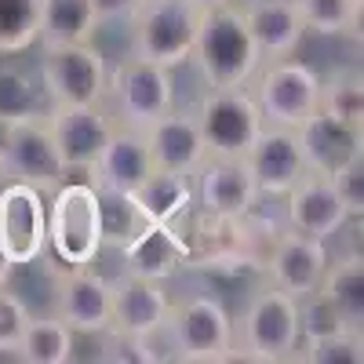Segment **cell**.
<instances>
[{
	"instance_id": "6da1fadb",
	"label": "cell",
	"mask_w": 364,
	"mask_h": 364,
	"mask_svg": "<svg viewBox=\"0 0 364 364\" xmlns=\"http://www.w3.org/2000/svg\"><path fill=\"white\" fill-rule=\"evenodd\" d=\"M190 58L197 63L208 87H240L259 70L262 51L237 4L200 11Z\"/></svg>"
},
{
	"instance_id": "7a4b0ae2",
	"label": "cell",
	"mask_w": 364,
	"mask_h": 364,
	"mask_svg": "<svg viewBox=\"0 0 364 364\" xmlns=\"http://www.w3.org/2000/svg\"><path fill=\"white\" fill-rule=\"evenodd\" d=\"M48 208V245L58 262L70 269L91 266L102 252V211L99 190L91 182H63L51 190Z\"/></svg>"
},
{
	"instance_id": "3957f363",
	"label": "cell",
	"mask_w": 364,
	"mask_h": 364,
	"mask_svg": "<svg viewBox=\"0 0 364 364\" xmlns=\"http://www.w3.org/2000/svg\"><path fill=\"white\" fill-rule=\"evenodd\" d=\"M233 350L248 360L277 364L291 360L299 350V302L281 288H262L248 299L240 314V331H233Z\"/></svg>"
},
{
	"instance_id": "277c9868",
	"label": "cell",
	"mask_w": 364,
	"mask_h": 364,
	"mask_svg": "<svg viewBox=\"0 0 364 364\" xmlns=\"http://www.w3.org/2000/svg\"><path fill=\"white\" fill-rule=\"evenodd\" d=\"M128 22H132V55L171 70L190 58L200 11L190 0H139Z\"/></svg>"
},
{
	"instance_id": "5b68a950",
	"label": "cell",
	"mask_w": 364,
	"mask_h": 364,
	"mask_svg": "<svg viewBox=\"0 0 364 364\" xmlns=\"http://www.w3.org/2000/svg\"><path fill=\"white\" fill-rule=\"evenodd\" d=\"M197 128L204 139L208 157H230V161H245L252 142L266 128V120L252 99V91L240 87H211L197 106Z\"/></svg>"
},
{
	"instance_id": "8992f818",
	"label": "cell",
	"mask_w": 364,
	"mask_h": 364,
	"mask_svg": "<svg viewBox=\"0 0 364 364\" xmlns=\"http://www.w3.org/2000/svg\"><path fill=\"white\" fill-rule=\"evenodd\" d=\"M106 95L113 102L117 124L142 132V128H149L157 117H164L175 106L171 70L132 55L106 77Z\"/></svg>"
},
{
	"instance_id": "52a82bcc",
	"label": "cell",
	"mask_w": 364,
	"mask_h": 364,
	"mask_svg": "<svg viewBox=\"0 0 364 364\" xmlns=\"http://www.w3.org/2000/svg\"><path fill=\"white\" fill-rule=\"evenodd\" d=\"M106 55L95 44H63L44 48L41 84L51 106H95L106 99Z\"/></svg>"
},
{
	"instance_id": "ba28073f",
	"label": "cell",
	"mask_w": 364,
	"mask_h": 364,
	"mask_svg": "<svg viewBox=\"0 0 364 364\" xmlns=\"http://www.w3.org/2000/svg\"><path fill=\"white\" fill-rule=\"evenodd\" d=\"M168 328L182 360L215 364L233 357V321L211 295H190L168 306Z\"/></svg>"
},
{
	"instance_id": "9c48e42d",
	"label": "cell",
	"mask_w": 364,
	"mask_h": 364,
	"mask_svg": "<svg viewBox=\"0 0 364 364\" xmlns=\"http://www.w3.org/2000/svg\"><path fill=\"white\" fill-rule=\"evenodd\" d=\"M48 248V204L26 182H0V252L11 266L37 262Z\"/></svg>"
},
{
	"instance_id": "30bf717a",
	"label": "cell",
	"mask_w": 364,
	"mask_h": 364,
	"mask_svg": "<svg viewBox=\"0 0 364 364\" xmlns=\"http://www.w3.org/2000/svg\"><path fill=\"white\" fill-rule=\"evenodd\" d=\"M255 106L266 124L277 128H299L317 106H321V77L291 58H273L269 70L259 77Z\"/></svg>"
},
{
	"instance_id": "8fae6325",
	"label": "cell",
	"mask_w": 364,
	"mask_h": 364,
	"mask_svg": "<svg viewBox=\"0 0 364 364\" xmlns=\"http://www.w3.org/2000/svg\"><path fill=\"white\" fill-rule=\"evenodd\" d=\"M66 161L58 157V146L44 120H22L8 128L4 149H0V178L26 182L33 190H55L66 182Z\"/></svg>"
},
{
	"instance_id": "7c38bea8",
	"label": "cell",
	"mask_w": 364,
	"mask_h": 364,
	"mask_svg": "<svg viewBox=\"0 0 364 364\" xmlns=\"http://www.w3.org/2000/svg\"><path fill=\"white\" fill-rule=\"evenodd\" d=\"M44 124L58 146V157L66 161V168L91 171V164L106 149L117 120L102 109V102H95V106H51Z\"/></svg>"
},
{
	"instance_id": "4fadbf2b",
	"label": "cell",
	"mask_w": 364,
	"mask_h": 364,
	"mask_svg": "<svg viewBox=\"0 0 364 364\" xmlns=\"http://www.w3.org/2000/svg\"><path fill=\"white\" fill-rule=\"evenodd\" d=\"M200 175V208L208 219H223V223H237L248 219L252 208L259 200V186L248 171L245 161H230V157H204V164L197 168Z\"/></svg>"
},
{
	"instance_id": "5bb4252c",
	"label": "cell",
	"mask_w": 364,
	"mask_h": 364,
	"mask_svg": "<svg viewBox=\"0 0 364 364\" xmlns=\"http://www.w3.org/2000/svg\"><path fill=\"white\" fill-rule=\"evenodd\" d=\"M245 164L255 178L259 193H266V197H284L295 182L306 175L295 128H277V124H266L259 132V139L245 154Z\"/></svg>"
},
{
	"instance_id": "9a60e30c",
	"label": "cell",
	"mask_w": 364,
	"mask_h": 364,
	"mask_svg": "<svg viewBox=\"0 0 364 364\" xmlns=\"http://www.w3.org/2000/svg\"><path fill=\"white\" fill-rule=\"evenodd\" d=\"M266 269H269L273 288L302 299L306 291L321 288V277L328 269V248L317 237H306L299 230H284L277 240H273Z\"/></svg>"
},
{
	"instance_id": "2e32d148",
	"label": "cell",
	"mask_w": 364,
	"mask_h": 364,
	"mask_svg": "<svg viewBox=\"0 0 364 364\" xmlns=\"http://www.w3.org/2000/svg\"><path fill=\"white\" fill-rule=\"evenodd\" d=\"M284 197H288V204H284L288 230H299V233L317 237V240H328L331 233L343 230L346 219H353L346 211V204L339 200V193H336L328 175L306 171Z\"/></svg>"
},
{
	"instance_id": "e0dca14e",
	"label": "cell",
	"mask_w": 364,
	"mask_h": 364,
	"mask_svg": "<svg viewBox=\"0 0 364 364\" xmlns=\"http://www.w3.org/2000/svg\"><path fill=\"white\" fill-rule=\"evenodd\" d=\"M299 149H302V164L314 175H336L346 161L364 154V142H360V128L343 124L331 113L314 109L302 124L295 128Z\"/></svg>"
},
{
	"instance_id": "ac0fdd59",
	"label": "cell",
	"mask_w": 364,
	"mask_h": 364,
	"mask_svg": "<svg viewBox=\"0 0 364 364\" xmlns=\"http://www.w3.org/2000/svg\"><path fill=\"white\" fill-rule=\"evenodd\" d=\"M142 139H146L149 157H154V168L197 175V168L208 157L200 128H197V117L193 113H182L175 106L164 117H157L149 128H142Z\"/></svg>"
},
{
	"instance_id": "d6986e66",
	"label": "cell",
	"mask_w": 364,
	"mask_h": 364,
	"mask_svg": "<svg viewBox=\"0 0 364 364\" xmlns=\"http://www.w3.org/2000/svg\"><path fill=\"white\" fill-rule=\"evenodd\" d=\"M168 295L161 281H146L135 273H124L120 281H109V328L117 336H142L168 317Z\"/></svg>"
},
{
	"instance_id": "ffe728a7",
	"label": "cell",
	"mask_w": 364,
	"mask_h": 364,
	"mask_svg": "<svg viewBox=\"0 0 364 364\" xmlns=\"http://www.w3.org/2000/svg\"><path fill=\"white\" fill-rule=\"evenodd\" d=\"M149 171H154V157H149V149H146L142 132L117 124L106 149L99 154V161L91 164V175H95L91 186L117 190V193H135Z\"/></svg>"
},
{
	"instance_id": "44dd1931",
	"label": "cell",
	"mask_w": 364,
	"mask_h": 364,
	"mask_svg": "<svg viewBox=\"0 0 364 364\" xmlns=\"http://www.w3.org/2000/svg\"><path fill=\"white\" fill-rule=\"evenodd\" d=\"M120 252H124V273L146 281H168L190 259V245L171 223H146Z\"/></svg>"
},
{
	"instance_id": "7402d4cb",
	"label": "cell",
	"mask_w": 364,
	"mask_h": 364,
	"mask_svg": "<svg viewBox=\"0 0 364 364\" xmlns=\"http://www.w3.org/2000/svg\"><path fill=\"white\" fill-rule=\"evenodd\" d=\"M58 321L70 331H84V336L106 331L109 328V281L91 273L87 266L70 269L63 284H58Z\"/></svg>"
},
{
	"instance_id": "603a6c76",
	"label": "cell",
	"mask_w": 364,
	"mask_h": 364,
	"mask_svg": "<svg viewBox=\"0 0 364 364\" xmlns=\"http://www.w3.org/2000/svg\"><path fill=\"white\" fill-rule=\"evenodd\" d=\"M240 15H245L262 58H291L302 33H306L295 0H245Z\"/></svg>"
},
{
	"instance_id": "cb8c5ba5",
	"label": "cell",
	"mask_w": 364,
	"mask_h": 364,
	"mask_svg": "<svg viewBox=\"0 0 364 364\" xmlns=\"http://www.w3.org/2000/svg\"><path fill=\"white\" fill-rule=\"evenodd\" d=\"M132 200L146 215V223H175L178 215H186L190 204H193L190 175L168 171V168H154L142 178V186L132 193Z\"/></svg>"
},
{
	"instance_id": "d4e9b609",
	"label": "cell",
	"mask_w": 364,
	"mask_h": 364,
	"mask_svg": "<svg viewBox=\"0 0 364 364\" xmlns=\"http://www.w3.org/2000/svg\"><path fill=\"white\" fill-rule=\"evenodd\" d=\"M99 29L91 0H41V48L84 44Z\"/></svg>"
},
{
	"instance_id": "484cf974",
	"label": "cell",
	"mask_w": 364,
	"mask_h": 364,
	"mask_svg": "<svg viewBox=\"0 0 364 364\" xmlns=\"http://www.w3.org/2000/svg\"><path fill=\"white\" fill-rule=\"evenodd\" d=\"M51 99L37 73L22 66H0V120L22 124V120H48Z\"/></svg>"
},
{
	"instance_id": "4316f807",
	"label": "cell",
	"mask_w": 364,
	"mask_h": 364,
	"mask_svg": "<svg viewBox=\"0 0 364 364\" xmlns=\"http://www.w3.org/2000/svg\"><path fill=\"white\" fill-rule=\"evenodd\" d=\"M321 291L339 306L346 324L353 331H360V321H364V262H360V255H346L339 262L328 259V269L321 277Z\"/></svg>"
},
{
	"instance_id": "83f0119b",
	"label": "cell",
	"mask_w": 364,
	"mask_h": 364,
	"mask_svg": "<svg viewBox=\"0 0 364 364\" xmlns=\"http://www.w3.org/2000/svg\"><path fill=\"white\" fill-rule=\"evenodd\" d=\"M15 357L26 364H66L73 357V331L58 317H29Z\"/></svg>"
},
{
	"instance_id": "f1b7e54d",
	"label": "cell",
	"mask_w": 364,
	"mask_h": 364,
	"mask_svg": "<svg viewBox=\"0 0 364 364\" xmlns=\"http://www.w3.org/2000/svg\"><path fill=\"white\" fill-rule=\"evenodd\" d=\"M41 0H0V55H22L37 44Z\"/></svg>"
},
{
	"instance_id": "f546056e",
	"label": "cell",
	"mask_w": 364,
	"mask_h": 364,
	"mask_svg": "<svg viewBox=\"0 0 364 364\" xmlns=\"http://www.w3.org/2000/svg\"><path fill=\"white\" fill-rule=\"evenodd\" d=\"M324 113H331L343 124L360 128L364 124V87H360V73L357 70H339L328 80H321V106Z\"/></svg>"
},
{
	"instance_id": "4dcf8cb0",
	"label": "cell",
	"mask_w": 364,
	"mask_h": 364,
	"mask_svg": "<svg viewBox=\"0 0 364 364\" xmlns=\"http://www.w3.org/2000/svg\"><path fill=\"white\" fill-rule=\"evenodd\" d=\"M295 8L302 26L324 37L353 33L360 26V0H295Z\"/></svg>"
},
{
	"instance_id": "1f68e13d",
	"label": "cell",
	"mask_w": 364,
	"mask_h": 364,
	"mask_svg": "<svg viewBox=\"0 0 364 364\" xmlns=\"http://www.w3.org/2000/svg\"><path fill=\"white\" fill-rule=\"evenodd\" d=\"M99 190V186H95ZM99 211H102V245L124 248L128 240L146 226V215L135 208L132 193H117V190H99Z\"/></svg>"
},
{
	"instance_id": "d6a6232c",
	"label": "cell",
	"mask_w": 364,
	"mask_h": 364,
	"mask_svg": "<svg viewBox=\"0 0 364 364\" xmlns=\"http://www.w3.org/2000/svg\"><path fill=\"white\" fill-rule=\"evenodd\" d=\"M299 302V339L310 343V339H324V336H339V331H353L346 324V317L339 314V306L331 302L321 288L306 291Z\"/></svg>"
},
{
	"instance_id": "836d02e7",
	"label": "cell",
	"mask_w": 364,
	"mask_h": 364,
	"mask_svg": "<svg viewBox=\"0 0 364 364\" xmlns=\"http://www.w3.org/2000/svg\"><path fill=\"white\" fill-rule=\"evenodd\" d=\"M295 357L306 364H360L364 343H360V331H339V336L302 343V350H295Z\"/></svg>"
},
{
	"instance_id": "e575fe53",
	"label": "cell",
	"mask_w": 364,
	"mask_h": 364,
	"mask_svg": "<svg viewBox=\"0 0 364 364\" xmlns=\"http://www.w3.org/2000/svg\"><path fill=\"white\" fill-rule=\"evenodd\" d=\"M29 306L15 295L8 291V284H0V353H11L18 350V339H22V331L29 324Z\"/></svg>"
},
{
	"instance_id": "d590c367",
	"label": "cell",
	"mask_w": 364,
	"mask_h": 364,
	"mask_svg": "<svg viewBox=\"0 0 364 364\" xmlns=\"http://www.w3.org/2000/svg\"><path fill=\"white\" fill-rule=\"evenodd\" d=\"M331 186H336V193L346 204L350 215H360L364 211V154L346 161L336 175H331Z\"/></svg>"
},
{
	"instance_id": "8d00e7d4",
	"label": "cell",
	"mask_w": 364,
	"mask_h": 364,
	"mask_svg": "<svg viewBox=\"0 0 364 364\" xmlns=\"http://www.w3.org/2000/svg\"><path fill=\"white\" fill-rule=\"evenodd\" d=\"M139 0H91V8H95V18L99 22H113V18H128L135 11Z\"/></svg>"
},
{
	"instance_id": "74e56055",
	"label": "cell",
	"mask_w": 364,
	"mask_h": 364,
	"mask_svg": "<svg viewBox=\"0 0 364 364\" xmlns=\"http://www.w3.org/2000/svg\"><path fill=\"white\" fill-rule=\"evenodd\" d=\"M197 11H211V8H226V4H237V0H190Z\"/></svg>"
},
{
	"instance_id": "f35d334b",
	"label": "cell",
	"mask_w": 364,
	"mask_h": 364,
	"mask_svg": "<svg viewBox=\"0 0 364 364\" xmlns=\"http://www.w3.org/2000/svg\"><path fill=\"white\" fill-rule=\"evenodd\" d=\"M8 273H11V262L4 259V252H0V284H8Z\"/></svg>"
},
{
	"instance_id": "ab89813d",
	"label": "cell",
	"mask_w": 364,
	"mask_h": 364,
	"mask_svg": "<svg viewBox=\"0 0 364 364\" xmlns=\"http://www.w3.org/2000/svg\"><path fill=\"white\" fill-rule=\"evenodd\" d=\"M8 128H11V124H4V120H0V149H4V139H8Z\"/></svg>"
},
{
	"instance_id": "60d3db41",
	"label": "cell",
	"mask_w": 364,
	"mask_h": 364,
	"mask_svg": "<svg viewBox=\"0 0 364 364\" xmlns=\"http://www.w3.org/2000/svg\"><path fill=\"white\" fill-rule=\"evenodd\" d=\"M0 182H4V178H0Z\"/></svg>"
}]
</instances>
